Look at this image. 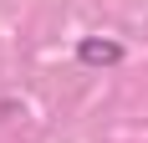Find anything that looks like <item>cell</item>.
<instances>
[{
	"instance_id": "1",
	"label": "cell",
	"mask_w": 148,
	"mask_h": 143,
	"mask_svg": "<svg viewBox=\"0 0 148 143\" xmlns=\"http://www.w3.org/2000/svg\"><path fill=\"white\" fill-rule=\"evenodd\" d=\"M123 56H128V51H123V41H112V36H82V41H77V61H82V67H118Z\"/></svg>"
}]
</instances>
